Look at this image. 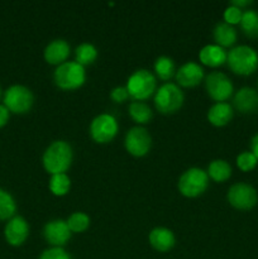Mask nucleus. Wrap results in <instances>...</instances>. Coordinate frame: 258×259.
I'll return each mask as SVG.
<instances>
[{
	"label": "nucleus",
	"instance_id": "f257e3e1",
	"mask_svg": "<svg viewBox=\"0 0 258 259\" xmlns=\"http://www.w3.org/2000/svg\"><path fill=\"white\" fill-rule=\"evenodd\" d=\"M73 152L70 144L65 141H55L47 147L42 157L46 171L52 175L66 174L72 164Z\"/></svg>",
	"mask_w": 258,
	"mask_h": 259
},
{
	"label": "nucleus",
	"instance_id": "f03ea898",
	"mask_svg": "<svg viewBox=\"0 0 258 259\" xmlns=\"http://www.w3.org/2000/svg\"><path fill=\"white\" fill-rule=\"evenodd\" d=\"M227 63L235 75L249 76L258 68V53L250 46H237L228 52Z\"/></svg>",
	"mask_w": 258,
	"mask_h": 259
},
{
	"label": "nucleus",
	"instance_id": "7ed1b4c3",
	"mask_svg": "<svg viewBox=\"0 0 258 259\" xmlns=\"http://www.w3.org/2000/svg\"><path fill=\"white\" fill-rule=\"evenodd\" d=\"M85 67L78 65L76 61H67L57 66L53 72V81L56 86L65 91L77 90L85 83Z\"/></svg>",
	"mask_w": 258,
	"mask_h": 259
},
{
	"label": "nucleus",
	"instance_id": "20e7f679",
	"mask_svg": "<svg viewBox=\"0 0 258 259\" xmlns=\"http://www.w3.org/2000/svg\"><path fill=\"white\" fill-rule=\"evenodd\" d=\"M125 88L129 93V98L134 101H144L156 93L157 78L146 68H139L129 76Z\"/></svg>",
	"mask_w": 258,
	"mask_h": 259
},
{
	"label": "nucleus",
	"instance_id": "39448f33",
	"mask_svg": "<svg viewBox=\"0 0 258 259\" xmlns=\"http://www.w3.org/2000/svg\"><path fill=\"white\" fill-rule=\"evenodd\" d=\"M185 96L177 83L166 82L154 93V106L161 114H175L182 108Z\"/></svg>",
	"mask_w": 258,
	"mask_h": 259
},
{
	"label": "nucleus",
	"instance_id": "423d86ee",
	"mask_svg": "<svg viewBox=\"0 0 258 259\" xmlns=\"http://www.w3.org/2000/svg\"><path fill=\"white\" fill-rule=\"evenodd\" d=\"M207 186H209V176H207L206 171L197 167H192V168L186 169L181 177L179 179V191L182 196L194 197L200 196L206 191Z\"/></svg>",
	"mask_w": 258,
	"mask_h": 259
},
{
	"label": "nucleus",
	"instance_id": "0eeeda50",
	"mask_svg": "<svg viewBox=\"0 0 258 259\" xmlns=\"http://www.w3.org/2000/svg\"><path fill=\"white\" fill-rule=\"evenodd\" d=\"M3 101L8 110L13 114H25L32 109L34 96L32 91L23 85H13L5 90Z\"/></svg>",
	"mask_w": 258,
	"mask_h": 259
},
{
	"label": "nucleus",
	"instance_id": "6e6552de",
	"mask_svg": "<svg viewBox=\"0 0 258 259\" xmlns=\"http://www.w3.org/2000/svg\"><path fill=\"white\" fill-rule=\"evenodd\" d=\"M205 89L207 95L217 103H227L228 99L232 98L234 93L230 78L219 71L210 72L205 77Z\"/></svg>",
	"mask_w": 258,
	"mask_h": 259
},
{
	"label": "nucleus",
	"instance_id": "1a4fd4ad",
	"mask_svg": "<svg viewBox=\"0 0 258 259\" xmlns=\"http://www.w3.org/2000/svg\"><path fill=\"white\" fill-rule=\"evenodd\" d=\"M118 121L111 114H100L90 124V136L99 144L110 143L118 134Z\"/></svg>",
	"mask_w": 258,
	"mask_h": 259
},
{
	"label": "nucleus",
	"instance_id": "9d476101",
	"mask_svg": "<svg viewBox=\"0 0 258 259\" xmlns=\"http://www.w3.org/2000/svg\"><path fill=\"white\" fill-rule=\"evenodd\" d=\"M227 200L237 210H242V211H247V210L253 209L258 202V194L253 186L248 184H234L230 186L228 190Z\"/></svg>",
	"mask_w": 258,
	"mask_h": 259
},
{
	"label": "nucleus",
	"instance_id": "9b49d317",
	"mask_svg": "<svg viewBox=\"0 0 258 259\" xmlns=\"http://www.w3.org/2000/svg\"><path fill=\"white\" fill-rule=\"evenodd\" d=\"M124 147L133 157H144L152 147V137L143 126H134L129 129L124 138Z\"/></svg>",
	"mask_w": 258,
	"mask_h": 259
},
{
	"label": "nucleus",
	"instance_id": "f8f14e48",
	"mask_svg": "<svg viewBox=\"0 0 258 259\" xmlns=\"http://www.w3.org/2000/svg\"><path fill=\"white\" fill-rule=\"evenodd\" d=\"M70 228H68L66 220L56 219L51 220L43 228V237H45L46 242L52 247L63 248V245L67 244L68 240L71 239Z\"/></svg>",
	"mask_w": 258,
	"mask_h": 259
},
{
	"label": "nucleus",
	"instance_id": "ddd939ff",
	"mask_svg": "<svg viewBox=\"0 0 258 259\" xmlns=\"http://www.w3.org/2000/svg\"><path fill=\"white\" fill-rule=\"evenodd\" d=\"M28 235H29V225L24 218L15 215L8 220L4 229V237L8 244L19 247L28 239Z\"/></svg>",
	"mask_w": 258,
	"mask_h": 259
},
{
	"label": "nucleus",
	"instance_id": "4468645a",
	"mask_svg": "<svg viewBox=\"0 0 258 259\" xmlns=\"http://www.w3.org/2000/svg\"><path fill=\"white\" fill-rule=\"evenodd\" d=\"M204 68L196 62L184 63L179 70H176V82L179 86L182 88H195L200 85L201 81L204 80Z\"/></svg>",
	"mask_w": 258,
	"mask_h": 259
},
{
	"label": "nucleus",
	"instance_id": "2eb2a0df",
	"mask_svg": "<svg viewBox=\"0 0 258 259\" xmlns=\"http://www.w3.org/2000/svg\"><path fill=\"white\" fill-rule=\"evenodd\" d=\"M233 106L242 114L258 113V90L248 86L239 89L233 96Z\"/></svg>",
	"mask_w": 258,
	"mask_h": 259
},
{
	"label": "nucleus",
	"instance_id": "dca6fc26",
	"mask_svg": "<svg viewBox=\"0 0 258 259\" xmlns=\"http://www.w3.org/2000/svg\"><path fill=\"white\" fill-rule=\"evenodd\" d=\"M71 47L65 39H53L48 43L43 52L46 62L53 66H60L62 63L67 62V58L70 56Z\"/></svg>",
	"mask_w": 258,
	"mask_h": 259
},
{
	"label": "nucleus",
	"instance_id": "f3484780",
	"mask_svg": "<svg viewBox=\"0 0 258 259\" xmlns=\"http://www.w3.org/2000/svg\"><path fill=\"white\" fill-rule=\"evenodd\" d=\"M149 244L157 252H168L172 248L175 247V243H176V238L175 234L172 233V230L167 229V228L158 227L154 228L151 233H149Z\"/></svg>",
	"mask_w": 258,
	"mask_h": 259
},
{
	"label": "nucleus",
	"instance_id": "a211bd4d",
	"mask_svg": "<svg viewBox=\"0 0 258 259\" xmlns=\"http://www.w3.org/2000/svg\"><path fill=\"white\" fill-rule=\"evenodd\" d=\"M227 51L218 45H206L199 52L200 62L207 67H220L227 62Z\"/></svg>",
	"mask_w": 258,
	"mask_h": 259
},
{
	"label": "nucleus",
	"instance_id": "6ab92c4d",
	"mask_svg": "<svg viewBox=\"0 0 258 259\" xmlns=\"http://www.w3.org/2000/svg\"><path fill=\"white\" fill-rule=\"evenodd\" d=\"M233 106L228 103H215L207 110V120L214 126H225L233 119Z\"/></svg>",
	"mask_w": 258,
	"mask_h": 259
},
{
	"label": "nucleus",
	"instance_id": "aec40b11",
	"mask_svg": "<svg viewBox=\"0 0 258 259\" xmlns=\"http://www.w3.org/2000/svg\"><path fill=\"white\" fill-rule=\"evenodd\" d=\"M212 37H214L215 45L220 46L225 50V48L234 46V43L237 42L238 34L233 25L225 22H219L212 30Z\"/></svg>",
	"mask_w": 258,
	"mask_h": 259
},
{
	"label": "nucleus",
	"instance_id": "412c9836",
	"mask_svg": "<svg viewBox=\"0 0 258 259\" xmlns=\"http://www.w3.org/2000/svg\"><path fill=\"white\" fill-rule=\"evenodd\" d=\"M206 174L212 181L225 182L232 176V166L225 159H214L210 162Z\"/></svg>",
	"mask_w": 258,
	"mask_h": 259
},
{
	"label": "nucleus",
	"instance_id": "4be33fe9",
	"mask_svg": "<svg viewBox=\"0 0 258 259\" xmlns=\"http://www.w3.org/2000/svg\"><path fill=\"white\" fill-rule=\"evenodd\" d=\"M128 113L131 115V118L137 124H139V126L149 123L152 116H153L152 109L144 101H132L128 108Z\"/></svg>",
	"mask_w": 258,
	"mask_h": 259
},
{
	"label": "nucleus",
	"instance_id": "5701e85b",
	"mask_svg": "<svg viewBox=\"0 0 258 259\" xmlns=\"http://www.w3.org/2000/svg\"><path fill=\"white\" fill-rule=\"evenodd\" d=\"M154 73L162 81H168L176 75V66L174 60L167 56H159L154 62Z\"/></svg>",
	"mask_w": 258,
	"mask_h": 259
},
{
	"label": "nucleus",
	"instance_id": "b1692460",
	"mask_svg": "<svg viewBox=\"0 0 258 259\" xmlns=\"http://www.w3.org/2000/svg\"><path fill=\"white\" fill-rule=\"evenodd\" d=\"M98 58V50L91 43H81L75 50V61L82 67L93 65Z\"/></svg>",
	"mask_w": 258,
	"mask_h": 259
},
{
	"label": "nucleus",
	"instance_id": "393cba45",
	"mask_svg": "<svg viewBox=\"0 0 258 259\" xmlns=\"http://www.w3.org/2000/svg\"><path fill=\"white\" fill-rule=\"evenodd\" d=\"M240 28L243 33L249 38H258V12L253 9H248L243 12Z\"/></svg>",
	"mask_w": 258,
	"mask_h": 259
},
{
	"label": "nucleus",
	"instance_id": "a878e982",
	"mask_svg": "<svg viewBox=\"0 0 258 259\" xmlns=\"http://www.w3.org/2000/svg\"><path fill=\"white\" fill-rule=\"evenodd\" d=\"M48 189L55 196H65L71 189V180L66 174L52 175L48 184Z\"/></svg>",
	"mask_w": 258,
	"mask_h": 259
},
{
	"label": "nucleus",
	"instance_id": "bb28decb",
	"mask_svg": "<svg viewBox=\"0 0 258 259\" xmlns=\"http://www.w3.org/2000/svg\"><path fill=\"white\" fill-rule=\"evenodd\" d=\"M17 204L7 190L0 189V220H10L15 217Z\"/></svg>",
	"mask_w": 258,
	"mask_h": 259
},
{
	"label": "nucleus",
	"instance_id": "cd10ccee",
	"mask_svg": "<svg viewBox=\"0 0 258 259\" xmlns=\"http://www.w3.org/2000/svg\"><path fill=\"white\" fill-rule=\"evenodd\" d=\"M68 228H70L71 233H83L85 230L89 229L90 227V218L88 214L82 211H76L68 217V219L66 220Z\"/></svg>",
	"mask_w": 258,
	"mask_h": 259
},
{
	"label": "nucleus",
	"instance_id": "c85d7f7f",
	"mask_svg": "<svg viewBox=\"0 0 258 259\" xmlns=\"http://www.w3.org/2000/svg\"><path fill=\"white\" fill-rule=\"evenodd\" d=\"M237 167L243 172H250L255 168L258 163V159L250 151L242 152L237 156Z\"/></svg>",
	"mask_w": 258,
	"mask_h": 259
},
{
	"label": "nucleus",
	"instance_id": "c756f323",
	"mask_svg": "<svg viewBox=\"0 0 258 259\" xmlns=\"http://www.w3.org/2000/svg\"><path fill=\"white\" fill-rule=\"evenodd\" d=\"M244 10L239 9L237 7H233V5L229 4V7H227V9L224 10V14H223V18H224V22L228 23L230 25H237L239 24L240 20H242V15Z\"/></svg>",
	"mask_w": 258,
	"mask_h": 259
},
{
	"label": "nucleus",
	"instance_id": "7c9ffc66",
	"mask_svg": "<svg viewBox=\"0 0 258 259\" xmlns=\"http://www.w3.org/2000/svg\"><path fill=\"white\" fill-rule=\"evenodd\" d=\"M38 259H72L71 255L66 252L63 248L58 247H51L48 249L43 250L42 254L39 255Z\"/></svg>",
	"mask_w": 258,
	"mask_h": 259
},
{
	"label": "nucleus",
	"instance_id": "2f4dec72",
	"mask_svg": "<svg viewBox=\"0 0 258 259\" xmlns=\"http://www.w3.org/2000/svg\"><path fill=\"white\" fill-rule=\"evenodd\" d=\"M110 98L114 103L121 104L124 103V101L128 100L129 93L128 90H126L125 86H116V88H114L113 90H111Z\"/></svg>",
	"mask_w": 258,
	"mask_h": 259
},
{
	"label": "nucleus",
	"instance_id": "473e14b6",
	"mask_svg": "<svg viewBox=\"0 0 258 259\" xmlns=\"http://www.w3.org/2000/svg\"><path fill=\"white\" fill-rule=\"evenodd\" d=\"M9 118H10V111L8 110L7 106H5L4 104H0V128L7 125V123L9 121Z\"/></svg>",
	"mask_w": 258,
	"mask_h": 259
},
{
	"label": "nucleus",
	"instance_id": "72a5a7b5",
	"mask_svg": "<svg viewBox=\"0 0 258 259\" xmlns=\"http://www.w3.org/2000/svg\"><path fill=\"white\" fill-rule=\"evenodd\" d=\"M250 152L254 154L255 158L258 159V133L253 136V138L250 139Z\"/></svg>",
	"mask_w": 258,
	"mask_h": 259
},
{
	"label": "nucleus",
	"instance_id": "f704fd0d",
	"mask_svg": "<svg viewBox=\"0 0 258 259\" xmlns=\"http://www.w3.org/2000/svg\"><path fill=\"white\" fill-rule=\"evenodd\" d=\"M250 4H252V0H234V2L230 3V5L239 8V9H242V10L244 9V8L249 7Z\"/></svg>",
	"mask_w": 258,
	"mask_h": 259
},
{
	"label": "nucleus",
	"instance_id": "c9c22d12",
	"mask_svg": "<svg viewBox=\"0 0 258 259\" xmlns=\"http://www.w3.org/2000/svg\"><path fill=\"white\" fill-rule=\"evenodd\" d=\"M2 95H3V91H2V88H0V98H2Z\"/></svg>",
	"mask_w": 258,
	"mask_h": 259
}]
</instances>
